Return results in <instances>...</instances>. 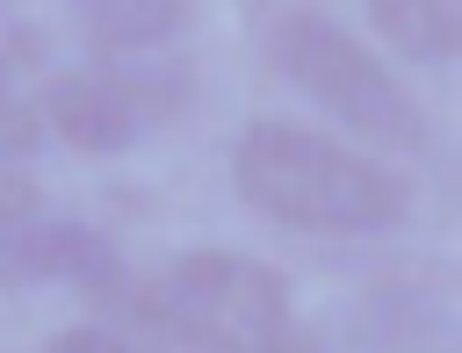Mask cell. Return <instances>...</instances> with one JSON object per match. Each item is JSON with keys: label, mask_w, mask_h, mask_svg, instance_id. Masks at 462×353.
Wrapping results in <instances>:
<instances>
[{"label": "cell", "mask_w": 462, "mask_h": 353, "mask_svg": "<svg viewBox=\"0 0 462 353\" xmlns=\"http://www.w3.org/2000/svg\"><path fill=\"white\" fill-rule=\"evenodd\" d=\"M29 209H36V187L22 173H0V223H22Z\"/></svg>", "instance_id": "10"}, {"label": "cell", "mask_w": 462, "mask_h": 353, "mask_svg": "<svg viewBox=\"0 0 462 353\" xmlns=\"http://www.w3.org/2000/svg\"><path fill=\"white\" fill-rule=\"evenodd\" d=\"M231 173L260 216H274L289 231H318V238H368V231L404 223V209H411V187L397 166L354 151L346 137L282 122V115H260L238 130Z\"/></svg>", "instance_id": "1"}, {"label": "cell", "mask_w": 462, "mask_h": 353, "mask_svg": "<svg viewBox=\"0 0 462 353\" xmlns=\"http://www.w3.org/2000/svg\"><path fill=\"white\" fill-rule=\"evenodd\" d=\"M87 43L101 58H152L166 43L188 36V14L195 7H173V0H94V7H72Z\"/></svg>", "instance_id": "6"}, {"label": "cell", "mask_w": 462, "mask_h": 353, "mask_svg": "<svg viewBox=\"0 0 462 353\" xmlns=\"http://www.w3.org/2000/svg\"><path fill=\"white\" fill-rule=\"evenodd\" d=\"M195 101V72L166 65V58H94L51 79L43 94V122L79 144V151H130L144 137H159L180 108Z\"/></svg>", "instance_id": "4"}, {"label": "cell", "mask_w": 462, "mask_h": 353, "mask_svg": "<svg viewBox=\"0 0 462 353\" xmlns=\"http://www.w3.org/2000/svg\"><path fill=\"white\" fill-rule=\"evenodd\" d=\"M368 22L404 65H433L440 72L462 50V7H448V0H375Z\"/></svg>", "instance_id": "7"}, {"label": "cell", "mask_w": 462, "mask_h": 353, "mask_svg": "<svg viewBox=\"0 0 462 353\" xmlns=\"http://www.w3.org/2000/svg\"><path fill=\"white\" fill-rule=\"evenodd\" d=\"M123 310L180 353H318V331L296 310V288L245 252L195 245L123 288Z\"/></svg>", "instance_id": "2"}, {"label": "cell", "mask_w": 462, "mask_h": 353, "mask_svg": "<svg viewBox=\"0 0 462 353\" xmlns=\"http://www.w3.org/2000/svg\"><path fill=\"white\" fill-rule=\"evenodd\" d=\"M43 353H152V346H137V339L108 331V324H72V331H58Z\"/></svg>", "instance_id": "9"}, {"label": "cell", "mask_w": 462, "mask_h": 353, "mask_svg": "<svg viewBox=\"0 0 462 353\" xmlns=\"http://www.w3.org/2000/svg\"><path fill=\"white\" fill-rule=\"evenodd\" d=\"M43 144V115H36V94L22 86L14 58L0 50V158H29Z\"/></svg>", "instance_id": "8"}, {"label": "cell", "mask_w": 462, "mask_h": 353, "mask_svg": "<svg viewBox=\"0 0 462 353\" xmlns=\"http://www.w3.org/2000/svg\"><path fill=\"white\" fill-rule=\"evenodd\" d=\"M36 281H65L94 303H123V288H130L116 245L94 223H72V216L0 223V288H36Z\"/></svg>", "instance_id": "5"}, {"label": "cell", "mask_w": 462, "mask_h": 353, "mask_svg": "<svg viewBox=\"0 0 462 353\" xmlns=\"http://www.w3.org/2000/svg\"><path fill=\"white\" fill-rule=\"evenodd\" d=\"M260 43L274 58V72L310 94L354 151H426V108L404 94V79L332 14L318 7H267L260 14Z\"/></svg>", "instance_id": "3"}]
</instances>
